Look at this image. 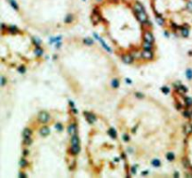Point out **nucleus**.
Here are the masks:
<instances>
[{"label":"nucleus","instance_id":"f257e3e1","mask_svg":"<svg viewBox=\"0 0 192 178\" xmlns=\"http://www.w3.org/2000/svg\"><path fill=\"white\" fill-rule=\"evenodd\" d=\"M90 19H91V22L94 25H97L98 24L100 21L102 20V14H101V11L99 13H95V12H92L91 13V16H90Z\"/></svg>","mask_w":192,"mask_h":178},{"label":"nucleus","instance_id":"f03ea898","mask_svg":"<svg viewBox=\"0 0 192 178\" xmlns=\"http://www.w3.org/2000/svg\"><path fill=\"white\" fill-rule=\"evenodd\" d=\"M50 120V114L47 111H40L39 114V121L42 124H46L48 123Z\"/></svg>","mask_w":192,"mask_h":178},{"label":"nucleus","instance_id":"7ed1b4c3","mask_svg":"<svg viewBox=\"0 0 192 178\" xmlns=\"http://www.w3.org/2000/svg\"><path fill=\"white\" fill-rule=\"evenodd\" d=\"M135 15H136L137 20H138L141 23H144L145 22H147L148 21V16H147V14H146V12H145V10H144V11H142V12L135 13Z\"/></svg>","mask_w":192,"mask_h":178},{"label":"nucleus","instance_id":"20e7f679","mask_svg":"<svg viewBox=\"0 0 192 178\" xmlns=\"http://www.w3.org/2000/svg\"><path fill=\"white\" fill-rule=\"evenodd\" d=\"M132 8H133V10H134L135 13H138V12H142V11H144V7L143 5L139 2V1H136L135 0L133 2V5H132Z\"/></svg>","mask_w":192,"mask_h":178},{"label":"nucleus","instance_id":"39448f33","mask_svg":"<svg viewBox=\"0 0 192 178\" xmlns=\"http://www.w3.org/2000/svg\"><path fill=\"white\" fill-rule=\"evenodd\" d=\"M84 114H85V118H86V120H87V122H88L89 124H93L94 122L97 121V116L95 115L93 112L85 111V112H84Z\"/></svg>","mask_w":192,"mask_h":178},{"label":"nucleus","instance_id":"423d86ee","mask_svg":"<svg viewBox=\"0 0 192 178\" xmlns=\"http://www.w3.org/2000/svg\"><path fill=\"white\" fill-rule=\"evenodd\" d=\"M142 57L146 60H152L154 58V53L152 52V50H144L143 52H142Z\"/></svg>","mask_w":192,"mask_h":178},{"label":"nucleus","instance_id":"0eeeda50","mask_svg":"<svg viewBox=\"0 0 192 178\" xmlns=\"http://www.w3.org/2000/svg\"><path fill=\"white\" fill-rule=\"evenodd\" d=\"M143 40H144V41H148V42L153 43L155 41V38H154V36H153V34L151 32L146 30V31H144V33H143Z\"/></svg>","mask_w":192,"mask_h":178},{"label":"nucleus","instance_id":"6e6552de","mask_svg":"<svg viewBox=\"0 0 192 178\" xmlns=\"http://www.w3.org/2000/svg\"><path fill=\"white\" fill-rule=\"evenodd\" d=\"M133 60H134V57L129 53H125L122 55V61L125 64H132Z\"/></svg>","mask_w":192,"mask_h":178},{"label":"nucleus","instance_id":"1a4fd4ad","mask_svg":"<svg viewBox=\"0 0 192 178\" xmlns=\"http://www.w3.org/2000/svg\"><path fill=\"white\" fill-rule=\"evenodd\" d=\"M94 37H95V39H97V40H98L99 41H100V43H101V45L103 46V48H104V49L106 50V51H108L109 53H112V49H111V48H110V47H109V46L105 43V41L103 40V39H101V38H100V37H99L97 33H94Z\"/></svg>","mask_w":192,"mask_h":178},{"label":"nucleus","instance_id":"9d476101","mask_svg":"<svg viewBox=\"0 0 192 178\" xmlns=\"http://www.w3.org/2000/svg\"><path fill=\"white\" fill-rule=\"evenodd\" d=\"M81 152V147H80V144H77V145H71L70 147V149H69V153L71 154V155H78L79 153Z\"/></svg>","mask_w":192,"mask_h":178},{"label":"nucleus","instance_id":"9b49d317","mask_svg":"<svg viewBox=\"0 0 192 178\" xmlns=\"http://www.w3.org/2000/svg\"><path fill=\"white\" fill-rule=\"evenodd\" d=\"M76 129H77L76 124L72 123V124H70L67 127V133L70 134V135H74L75 132H76Z\"/></svg>","mask_w":192,"mask_h":178},{"label":"nucleus","instance_id":"f8f14e48","mask_svg":"<svg viewBox=\"0 0 192 178\" xmlns=\"http://www.w3.org/2000/svg\"><path fill=\"white\" fill-rule=\"evenodd\" d=\"M74 20V15L72 13H67L66 16H65V19H64V22L65 23H71Z\"/></svg>","mask_w":192,"mask_h":178},{"label":"nucleus","instance_id":"ddd939ff","mask_svg":"<svg viewBox=\"0 0 192 178\" xmlns=\"http://www.w3.org/2000/svg\"><path fill=\"white\" fill-rule=\"evenodd\" d=\"M40 133L41 136L46 137V136H48L50 134V129L48 127H43V128H41V129H40Z\"/></svg>","mask_w":192,"mask_h":178},{"label":"nucleus","instance_id":"4468645a","mask_svg":"<svg viewBox=\"0 0 192 178\" xmlns=\"http://www.w3.org/2000/svg\"><path fill=\"white\" fill-rule=\"evenodd\" d=\"M71 145H77V144H80V139L78 137V135L76 133L74 134V135H72L71 137Z\"/></svg>","mask_w":192,"mask_h":178},{"label":"nucleus","instance_id":"2eb2a0df","mask_svg":"<svg viewBox=\"0 0 192 178\" xmlns=\"http://www.w3.org/2000/svg\"><path fill=\"white\" fill-rule=\"evenodd\" d=\"M184 132L186 135H190L192 133V126L190 124H186L184 126Z\"/></svg>","mask_w":192,"mask_h":178},{"label":"nucleus","instance_id":"dca6fc26","mask_svg":"<svg viewBox=\"0 0 192 178\" xmlns=\"http://www.w3.org/2000/svg\"><path fill=\"white\" fill-rule=\"evenodd\" d=\"M156 22H157V24H159L160 26L164 25L165 23V19L163 17V15H160V16H156Z\"/></svg>","mask_w":192,"mask_h":178},{"label":"nucleus","instance_id":"f3484780","mask_svg":"<svg viewBox=\"0 0 192 178\" xmlns=\"http://www.w3.org/2000/svg\"><path fill=\"white\" fill-rule=\"evenodd\" d=\"M7 31L9 32V33H10V34H17L19 32L18 30V28L16 26H14V25H11V26H9V27H7Z\"/></svg>","mask_w":192,"mask_h":178},{"label":"nucleus","instance_id":"a211bd4d","mask_svg":"<svg viewBox=\"0 0 192 178\" xmlns=\"http://www.w3.org/2000/svg\"><path fill=\"white\" fill-rule=\"evenodd\" d=\"M176 89H177V92L180 94H186L188 92V88L183 85H180Z\"/></svg>","mask_w":192,"mask_h":178},{"label":"nucleus","instance_id":"6ab92c4d","mask_svg":"<svg viewBox=\"0 0 192 178\" xmlns=\"http://www.w3.org/2000/svg\"><path fill=\"white\" fill-rule=\"evenodd\" d=\"M188 27H181V35L183 36L184 38H188L189 36V30H188Z\"/></svg>","mask_w":192,"mask_h":178},{"label":"nucleus","instance_id":"aec40b11","mask_svg":"<svg viewBox=\"0 0 192 178\" xmlns=\"http://www.w3.org/2000/svg\"><path fill=\"white\" fill-rule=\"evenodd\" d=\"M182 164L185 168H190L191 165H190V161L188 159V157H183L182 158Z\"/></svg>","mask_w":192,"mask_h":178},{"label":"nucleus","instance_id":"412c9836","mask_svg":"<svg viewBox=\"0 0 192 178\" xmlns=\"http://www.w3.org/2000/svg\"><path fill=\"white\" fill-rule=\"evenodd\" d=\"M108 134H109L110 137H112V139L117 138V132H116V130L113 129V128H112V129H110L108 130Z\"/></svg>","mask_w":192,"mask_h":178},{"label":"nucleus","instance_id":"4be33fe9","mask_svg":"<svg viewBox=\"0 0 192 178\" xmlns=\"http://www.w3.org/2000/svg\"><path fill=\"white\" fill-rule=\"evenodd\" d=\"M31 135H32V131H31V129H30L26 128V129H23V131H22V136H23V138L31 137Z\"/></svg>","mask_w":192,"mask_h":178},{"label":"nucleus","instance_id":"5701e85b","mask_svg":"<svg viewBox=\"0 0 192 178\" xmlns=\"http://www.w3.org/2000/svg\"><path fill=\"white\" fill-rule=\"evenodd\" d=\"M143 50H153V43L148 42V41H144L143 43Z\"/></svg>","mask_w":192,"mask_h":178},{"label":"nucleus","instance_id":"b1692460","mask_svg":"<svg viewBox=\"0 0 192 178\" xmlns=\"http://www.w3.org/2000/svg\"><path fill=\"white\" fill-rule=\"evenodd\" d=\"M151 164H152V166H154V167L158 168V167H160L161 166V161L158 159V158H154V159L151 161Z\"/></svg>","mask_w":192,"mask_h":178},{"label":"nucleus","instance_id":"393cba45","mask_svg":"<svg viewBox=\"0 0 192 178\" xmlns=\"http://www.w3.org/2000/svg\"><path fill=\"white\" fill-rule=\"evenodd\" d=\"M34 53L36 54L37 56H41L43 54V49H41L40 46H38V47H36L35 51H34Z\"/></svg>","mask_w":192,"mask_h":178},{"label":"nucleus","instance_id":"a878e982","mask_svg":"<svg viewBox=\"0 0 192 178\" xmlns=\"http://www.w3.org/2000/svg\"><path fill=\"white\" fill-rule=\"evenodd\" d=\"M112 88H118L120 86V83H119V80L118 79H112Z\"/></svg>","mask_w":192,"mask_h":178},{"label":"nucleus","instance_id":"bb28decb","mask_svg":"<svg viewBox=\"0 0 192 178\" xmlns=\"http://www.w3.org/2000/svg\"><path fill=\"white\" fill-rule=\"evenodd\" d=\"M19 165H20L21 168H26L28 166V161L25 158H22L20 160V162H19Z\"/></svg>","mask_w":192,"mask_h":178},{"label":"nucleus","instance_id":"cd10ccee","mask_svg":"<svg viewBox=\"0 0 192 178\" xmlns=\"http://www.w3.org/2000/svg\"><path fill=\"white\" fill-rule=\"evenodd\" d=\"M166 157H167V159L169 161H173L174 158H175V156H174V154L172 152H168L166 154Z\"/></svg>","mask_w":192,"mask_h":178},{"label":"nucleus","instance_id":"c85d7f7f","mask_svg":"<svg viewBox=\"0 0 192 178\" xmlns=\"http://www.w3.org/2000/svg\"><path fill=\"white\" fill-rule=\"evenodd\" d=\"M84 43L85 45H93L94 44V40H92V39H90V38H85V40H84Z\"/></svg>","mask_w":192,"mask_h":178},{"label":"nucleus","instance_id":"c756f323","mask_svg":"<svg viewBox=\"0 0 192 178\" xmlns=\"http://www.w3.org/2000/svg\"><path fill=\"white\" fill-rule=\"evenodd\" d=\"M186 76L188 80H192V68H188L186 70Z\"/></svg>","mask_w":192,"mask_h":178},{"label":"nucleus","instance_id":"7c9ffc66","mask_svg":"<svg viewBox=\"0 0 192 178\" xmlns=\"http://www.w3.org/2000/svg\"><path fill=\"white\" fill-rule=\"evenodd\" d=\"M185 104L187 107L192 106V98H185Z\"/></svg>","mask_w":192,"mask_h":178},{"label":"nucleus","instance_id":"2f4dec72","mask_svg":"<svg viewBox=\"0 0 192 178\" xmlns=\"http://www.w3.org/2000/svg\"><path fill=\"white\" fill-rule=\"evenodd\" d=\"M23 144L24 145H30V144H32V139L30 137L23 138Z\"/></svg>","mask_w":192,"mask_h":178},{"label":"nucleus","instance_id":"473e14b6","mask_svg":"<svg viewBox=\"0 0 192 178\" xmlns=\"http://www.w3.org/2000/svg\"><path fill=\"white\" fill-rule=\"evenodd\" d=\"M62 39V37H56V38H51L50 39V43H54V42H59Z\"/></svg>","mask_w":192,"mask_h":178},{"label":"nucleus","instance_id":"72a5a7b5","mask_svg":"<svg viewBox=\"0 0 192 178\" xmlns=\"http://www.w3.org/2000/svg\"><path fill=\"white\" fill-rule=\"evenodd\" d=\"M187 9H188V12L192 13V1L191 0H188V3H187Z\"/></svg>","mask_w":192,"mask_h":178},{"label":"nucleus","instance_id":"f704fd0d","mask_svg":"<svg viewBox=\"0 0 192 178\" xmlns=\"http://www.w3.org/2000/svg\"><path fill=\"white\" fill-rule=\"evenodd\" d=\"M33 42H34V44L36 45V47H38V46H40V44H41V40L39 39V38H33Z\"/></svg>","mask_w":192,"mask_h":178},{"label":"nucleus","instance_id":"c9c22d12","mask_svg":"<svg viewBox=\"0 0 192 178\" xmlns=\"http://www.w3.org/2000/svg\"><path fill=\"white\" fill-rule=\"evenodd\" d=\"M54 128H55V129H56L57 131H62L63 130V126H62V124H60V123H56L55 126H54Z\"/></svg>","mask_w":192,"mask_h":178},{"label":"nucleus","instance_id":"e433bc0d","mask_svg":"<svg viewBox=\"0 0 192 178\" xmlns=\"http://www.w3.org/2000/svg\"><path fill=\"white\" fill-rule=\"evenodd\" d=\"M161 91H162V93L163 94H169V92H170V88H169L168 86H162V87H161Z\"/></svg>","mask_w":192,"mask_h":178},{"label":"nucleus","instance_id":"4c0bfd02","mask_svg":"<svg viewBox=\"0 0 192 178\" xmlns=\"http://www.w3.org/2000/svg\"><path fill=\"white\" fill-rule=\"evenodd\" d=\"M183 115L184 117H186V118H190L191 117V111H185L183 112Z\"/></svg>","mask_w":192,"mask_h":178},{"label":"nucleus","instance_id":"58836bf2","mask_svg":"<svg viewBox=\"0 0 192 178\" xmlns=\"http://www.w3.org/2000/svg\"><path fill=\"white\" fill-rule=\"evenodd\" d=\"M18 72H20V73H22V74H23L25 71H26V69H25V67L24 66H20V67H18Z\"/></svg>","mask_w":192,"mask_h":178},{"label":"nucleus","instance_id":"ea45409f","mask_svg":"<svg viewBox=\"0 0 192 178\" xmlns=\"http://www.w3.org/2000/svg\"><path fill=\"white\" fill-rule=\"evenodd\" d=\"M135 97H136V98H138L139 99H142V98H144V96H143V94L140 93V92H136V93H135Z\"/></svg>","mask_w":192,"mask_h":178},{"label":"nucleus","instance_id":"a19ab883","mask_svg":"<svg viewBox=\"0 0 192 178\" xmlns=\"http://www.w3.org/2000/svg\"><path fill=\"white\" fill-rule=\"evenodd\" d=\"M123 140H124V142H129V140H130L129 136H128V134H124V135H123Z\"/></svg>","mask_w":192,"mask_h":178},{"label":"nucleus","instance_id":"79ce46f5","mask_svg":"<svg viewBox=\"0 0 192 178\" xmlns=\"http://www.w3.org/2000/svg\"><path fill=\"white\" fill-rule=\"evenodd\" d=\"M0 80H1V85L2 86H4L6 85V83H7V80H6V78H5L4 76H2L1 78H0Z\"/></svg>","mask_w":192,"mask_h":178},{"label":"nucleus","instance_id":"37998d69","mask_svg":"<svg viewBox=\"0 0 192 178\" xmlns=\"http://www.w3.org/2000/svg\"><path fill=\"white\" fill-rule=\"evenodd\" d=\"M136 173H137V166H133V167H131V174H136Z\"/></svg>","mask_w":192,"mask_h":178},{"label":"nucleus","instance_id":"c03bdc74","mask_svg":"<svg viewBox=\"0 0 192 178\" xmlns=\"http://www.w3.org/2000/svg\"><path fill=\"white\" fill-rule=\"evenodd\" d=\"M171 27H173L174 29H177V28H180V26H178V25H176V23L173 22H171Z\"/></svg>","mask_w":192,"mask_h":178},{"label":"nucleus","instance_id":"a18cd8bd","mask_svg":"<svg viewBox=\"0 0 192 178\" xmlns=\"http://www.w3.org/2000/svg\"><path fill=\"white\" fill-rule=\"evenodd\" d=\"M75 164H76V162H75V160H73V163H72L70 166H69V170L72 171V170L74 169V167H75Z\"/></svg>","mask_w":192,"mask_h":178},{"label":"nucleus","instance_id":"49530a36","mask_svg":"<svg viewBox=\"0 0 192 178\" xmlns=\"http://www.w3.org/2000/svg\"><path fill=\"white\" fill-rule=\"evenodd\" d=\"M125 81H126V83H128V85H132V81L130 80L129 78H126Z\"/></svg>","mask_w":192,"mask_h":178},{"label":"nucleus","instance_id":"de8ad7c7","mask_svg":"<svg viewBox=\"0 0 192 178\" xmlns=\"http://www.w3.org/2000/svg\"><path fill=\"white\" fill-rule=\"evenodd\" d=\"M18 176H19V177H20V178H25V177H26V175H25V174H23V173H20V174H19V175H18Z\"/></svg>","mask_w":192,"mask_h":178},{"label":"nucleus","instance_id":"09e8293b","mask_svg":"<svg viewBox=\"0 0 192 178\" xmlns=\"http://www.w3.org/2000/svg\"><path fill=\"white\" fill-rule=\"evenodd\" d=\"M68 103H69V106H70V108H75V104L73 103V101L69 100V101H68Z\"/></svg>","mask_w":192,"mask_h":178},{"label":"nucleus","instance_id":"8fccbe9b","mask_svg":"<svg viewBox=\"0 0 192 178\" xmlns=\"http://www.w3.org/2000/svg\"><path fill=\"white\" fill-rule=\"evenodd\" d=\"M176 109H177V110H181V109H182V105H181L180 103H177V104H176Z\"/></svg>","mask_w":192,"mask_h":178},{"label":"nucleus","instance_id":"3c124183","mask_svg":"<svg viewBox=\"0 0 192 178\" xmlns=\"http://www.w3.org/2000/svg\"><path fill=\"white\" fill-rule=\"evenodd\" d=\"M71 112H73V113L76 114V113H78V111H77L75 108H71Z\"/></svg>","mask_w":192,"mask_h":178},{"label":"nucleus","instance_id":"603ef678","mask_svg":"<svg viewBox=\"0 0 192 178\" xmlns=\"http://www.w3.org/2000/svg\"><path fill=\"white\" fill-rule=\"evenodd\" d=\"M29 155V151L28 150H23V156H28Z\"/></svg>","mask_w":192,"mask_h":178},{"label":"nucleus","instance_id":"864d4df0","mask_svg":"<svg viewBox=\"0 0 192 178\" xmlns=\"http://www.w3.org/2000/svg\"><path fill=\"white\" fill-rule=\"evenodd\" d=\"M148 173H149L148 171H144V172H143V173H142V175L145 176V175H147V174H148Z\"/></svg>","mask_w":192,"mask_h":178},{"label":"nucleus","instance_id":"5fc2aeb1","mask_svg":"<svg viewBox=\"0 0 192 178\" xmlns=\"http://www.w3.org/2000/svg\"><path fill=\"white\" fill-rule=\"evenodd\" d=\"M173 176H174V177H175V178H178L179 176H180V175H179V173H177V172H175V173H174V175H173Z\"/></svg>","mask_w":192,"mask_h":178},{"label":"nucleus","instance_id":"6e6d98bb","mask_svg":"<svg viewBox=\"0 0 192 178\" xmlns=\"http://www.w3.org/2000/svg\"><path fill=\"white\" fill-rule=\"evenodd\" d=\"M164 36H166L167 38H169V37H170V35H169V33H168V31H165V32H164Z\"/></svg>","mask_w":192,"mask_h":178},{"label":"nucleus","instance_id":"4d7b16f0","mask_svg":"<svg viewBox=\"0 0 192 178\" xmlns=\"http://www.w3.org/2000/svg\"><path fill=\"white\" fill-rule=\"evenodd\" d=\"M60 47H61V42H58L57 44H56V48H57V49H59Z\"/></svg>","mask_w":192,"mask_h":178},{"label":"nucleus","instance_id":"13d9d810","mask_svg":"<svg viewBox=\"0 0 192 178\" xmlns=\"http://www.w3.org/2000/svg\"><path fill=\"white\" fill-rule=\"evenodd\" d=\"M1 27H2V30H4L5 28H6V25H5V23H2V24H1Z\"/></svg>","mask_w":192,"mask_h":178},{"label":"nucleus","instance_id":"bf43d9fd","mask_svg":"<svg viewBox=\"0 0 192 178\" xmlns=\"http://www.w3.org/2000/svg\"><path fill=\"white\" fill-rule=\"evenodd\" d=\"M119 159H120V158H118V157H115V158H114V161H115V162H118V161H119Z\"/></svg>","mask_w":192,"mask_h":178},{"label":"nucleus","instance_id":"052dcab7","mask_svg":"<svg viewBox=\"0 0 192 178\" xmlns=\"http://www.w3.org/2000/svg\"><path fill=\"white\" fill-rule=\"evenodd\" d=\"M188 55L192 56V51H189V52H188Z\"/></svg>","mask_w":192,"mask_h":178},{"label":"nucleus","instance_id":"680f3d73","mask_svg":"<svg viewBox=\"0 0 192 178\" xmlns=\"http://www.w3.org/2000/svg\"><path fill=\"white\" fill-rule=\"evenodd\" d=\"M122 157H123V158H126V156H125V154H122Z\"/></svg>","mask_w":192,"mask_h":178},{"label":"nucleus","instance_id":"e2e57ef3","mask_svg":"<svg viewBox=\"0 0 192 178\" xmlns=\"http://www.w3.org/2000/svg\"><path fill=\"white\" fill-rule=\"evenodd\" d=\"M191 114H192V111H191Z\"/></svg>","mask_w":192,"mask_h":178}]
</instances>
